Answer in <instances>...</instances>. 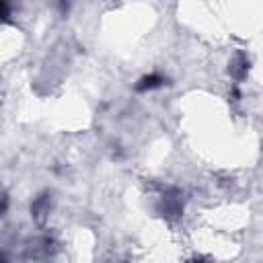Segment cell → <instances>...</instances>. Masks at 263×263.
<instances>
[{"mask_svg":"<svg viewBox=\"0 0 263 263\" xmlns=\"http://www.w3.org/2000/svg\"><path fill=\"white\" fill-rule=\"evenodd\" d=\"M165 80L161 78V76H157V74H152V76H146V78H142L140 80V84H138V91H146V89H155V86H161Z\"/></svg>","mask_w":263,"mask_h":263,"instance_id":"cell-1","label":"cell"},{"mask_svg":"<svg viewBox=\"0 0 263 263\" xmlns=\"http://www.w3.org/2000/svg\"><path fill=\"white\" fill-rule=\"evenodd\" d=\"M7 13H9V7H7L5 3H0V19L7 17Z\"/></svg>","mask_w":263,"mask_h":263,"instance_id":"cell-2","label":"cell"}]
</instances>
